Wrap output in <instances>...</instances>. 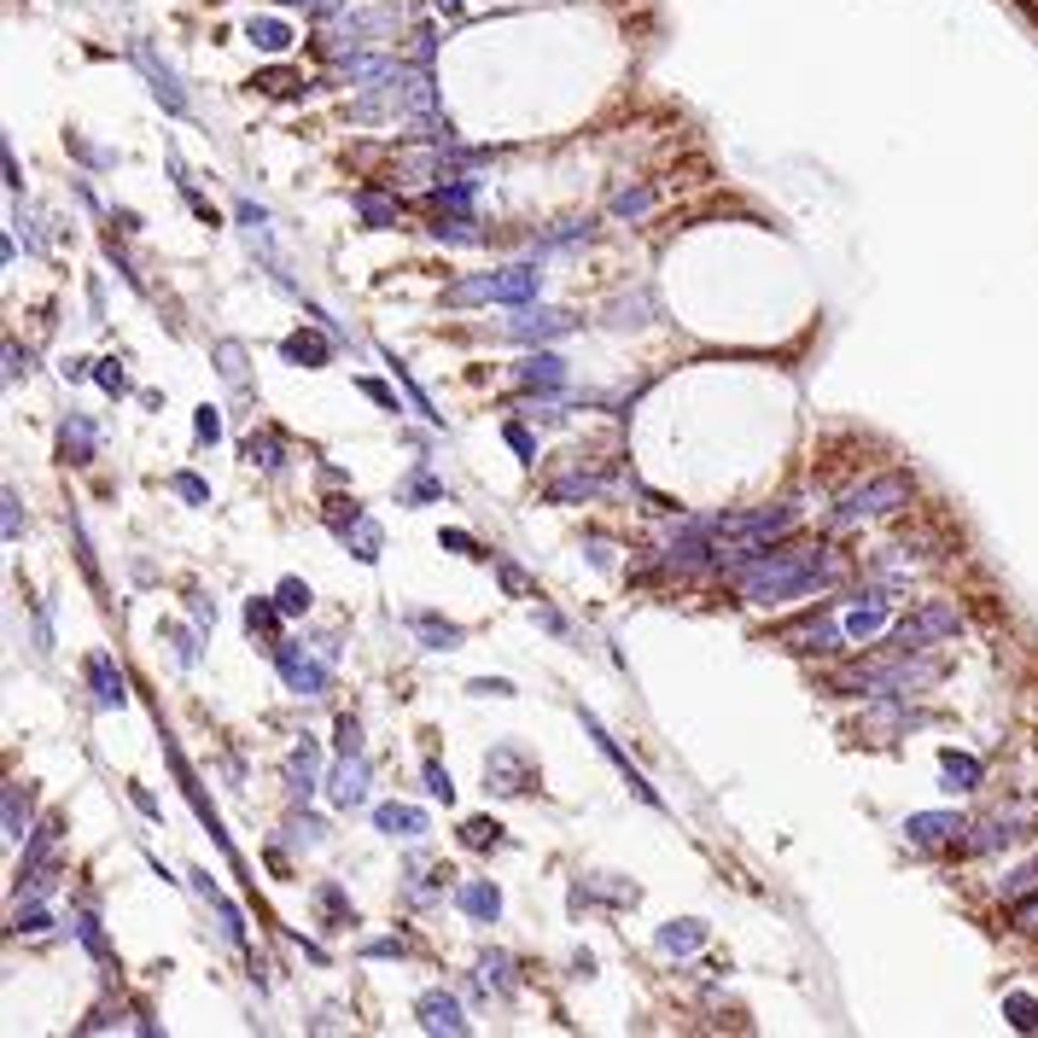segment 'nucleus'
Returning a JSON list of instances; mask_svg holds the SVG:
<instances>
[{"mask_svg": "<svg viewBox=\"0 0 1038 1038\" xmlns=\"http://www.w3.org/2000/svg\"><path fill=\"white\" fill-rule=\"evenodd\" d=\"M736 589L753 607H776V601H799L811 589H828L846 577V554L840 549H759L753 560L729 566Z\"/></svg>", "mask_w": 1038, "mask_h": 1038, "instance_id": "obj_1", "label": "nucleus"}, {"mask_svg": "<svg viewBox=\"0 0 1038 1038\" xmlns=\"http://www.w3.org/2000/svg\"><path fill=\"white\" fill-rule=\"evenodd\" d=\"M537 286H542V275H537V263H508V269H490V275H467V281H455L450 286V303L462 310V303H532L537 298Z\"/></svg>", "mask_w": 1038, "mask_h": 1038, "instance_id": "obj_2", "label": "nucleus"}, {"mask_svg": "<svg viewBox=\"0 0 1038 1038\" xmlns=\"http://www.w3.org/2000/svg\"><path fill=\"white\" fill-rule=\"evenodd\" d=\"M910 497H916V479H910V473H881V479L846 490L840 508L828 514V525H835V532H846V525H863V520H875V514H898V508H910Z\"/></svg>", "mask_w": 1038, "mask_h": 1038, "instance_id": "obj_3", "label": "nucleus"}, {"mask_svg": "<svg viewBox=\"0 0 1038 1038\" xmlns=\"http://www.w3.org/2000/svg\"><path fill=\"white\" fill-rule=\"evenodd\" d=\"M957 631H963L957 601H922V607H916L910 619L887 636V648H898V654H922V648H933V642H951Z\"/></svg>", "mask_w": 1038, "mask_h": 1038, "instance_id": "obj_4", "label": "nucleus"}, {"mask_svg": "<svg viewBox=\"0 0 1038 1038\" xmlns=\"http://www.w3.org/2000/svg\"><path fill=\"white\" fill-rule=\"evenodd\" d=\"M275 666L286 677V689L298 694V701H321V694L333 689V654H303L298 642H275Z\"/></svg>", "mask_w": 1038, "mask_h": 1038, "instance_id": "obj_5", "label": "nucleus"}, {"mask_svg": "<svg viewBox=\"0 0 1038 1038\" xmlns=\"http://www.w3.org/2000/svg\"><path fill=\"white\" fill-rule=\"evenodd\" d=\"M327 525L350 542L362 566H373V560H380V525L362 514V502H327Z\"/></svg>", "mask_w": 1038, "mask_h": 1038, "instance_id": "obj_6", "label": "nucleus"}, {"mask_svg": "<svg viewBox=\"0 0 1038 1038\" xmlns=\"http://www.w3.org/2000/svg\"><path fill=\"white\" fill-rule=\"evenodd\" d=\"M327 794H333V806H345V811L368 806V759L362 753H338L333 776H327Z\"/></svg>", "mask_w": 1038, "mask_h": 1038, "instance_id": "obj_7", "label": "nucleus"}, {"mask_svg": "<svg viewBox=\"0 0 1038 1038\" xmlns=\"http://www.w3.org/2000/svg\"><path fill=\"white\" fill-rule=\"evenodd\" d=\"M577 321L566 310H514V321H508V338H520V345H542V338H560V333H572Z\"/></svg>", "mask_w": 1038, "mask_h": 1038, "instance_id": "obj_8", "label": "nucleus"}, {"mask_svg": "<svg viewBox=\"0 0 1038 1038\" xmlns=\"http://www.w3.org/2000/svg\"><path fill=\"white\" fill-rule=\"evenodd\" d=\"M957 835H968L963 811H916V816H905V840L910 846H945Z\"/></svg>", "mask_w": 1038, "mask_h": 1038, "instance_id": "obj_9", "label": "nucleus"}, {"mask_svg": "<svg viewBox=\"0 0 1038 1038\" xmlns=\"http://www.w3.org/2000/svg\"><path fill=\"white\" fill-rule=\"evenodd\" d=\"M485 782H490V788H497V794H508V799H514V794H525V788H532V764H525V753H520V747H497V753L485 759Z\"/></svg>", "mask_w": 1038, "mask_h": 1038, "instance_id": "obj_10", "label": "nucleus"}, {"mask_svg": "<svg viewBox=\"0 0 1038 1038\" xmlns=\"http://www.w3.org/2000/svg\"><path fill=\"white\" fill-rule=\"evenodd\" d=\"M88 689H94V706H99V712H123V706H129V683H123V671H117L111 654H94V659H88Z\"/></svg>", "mask_w": 1038, "mask_h": 1038, "instance_id": "obj_11", "label": "nucleus"}, {"mask_svg": "<svg viewBox=\"0 0 1038 1038\" xmlns=\"http://www.w3.org/2000/svg\"><path fill=\"white\" fill-rule=\"evenodd\" d=\"M373 828L391 835V840H420L432 823H427V811H420V806H397V799H385V806H373Z\"/></svg>", "mask_w": 1038, "mask_h": 1038, "instance_id": "obj_12", "label": "nucleus"}, {"mask_svg": "<svg viewBox=\"0 0 1038 1038\" xmlns=\"http://www.w3.org/2000/svg\"><path fill=\"white\" fill-rule=\"evenodd\" d=\"M840 636H846V624L823 619V612H811L806 624H794V631H782V648H799V654H823V648H835Z\"/></svg>", "mask_w": 1038, "mask_h": 1038, "instance_id": "obj_13", "label": "nucleus"}, {"mask_svg": "<svg viewBox=\"0 0 1038 1038\" xmlns=\"http://www.w3.org/2000/svg\"><path fill=\"white\" fill-rule=\"evenodd\" d=\"M415 1015H420V1027H427V1033H450V1038L467 1033V1015H462V1003H455L450 992H427L415 1003Z\"/></svg>", "mask_w": 1038, "mask_h": 1038, "instance_id": "obj_14", "label": "nucleus"}, {"mask_svg": "<svg viewBox=\"0 0 1038 1038\" xmlns=\"http://www.w3.org/2000/svg\"><path fill=\"white\" fill-rule=\"evenodd\" d=\"M455 905H462L473 922H497L502 893H497V881H455Z\"/></svg>", "mask_w": 1038, "mask_h": 1038, "instance_id": "obj_15", "label": "nucleus"}, {"mask_svg": "<svg viewBox=\"0 0 1038 1038\" xmlns=\"http://www.w3.org/2000/svg\"><path fill=\"white\" fill-rule=\"evenodd\" d=\"M520 385L525 391H560V385H566V362H560L554 350H532L520 362Z\"/></svg>", "mask_w": 1038, "mask_h": 1038, "instance_id": "obj_16", "label": "nucleus"}, {"mask_svg": "<svg viewBox=\"0 0 1038 1038\" xmlns=\"http://www.w3.org/2000/svg\"><path fill=\"white\" fill-rule=\"evenodd\" d=\"M887 619H893L887 601H881V595H863V601L846 612V636H852V642H870V636L887 631Z\"/></svg>", "mask_w": 1038, "mask_h": 1038, "instance_id": "obj_17", "label": "nucleus"}, {"mask_svg": "<svg viewBox=\"0 0 1038 1038\" xmlns=\"http://www.w3.org/2000/svg\"><path fill=\"white\" fill-rule=\"evenodd\" d=\"M654 945L666 951V957H689V951L706 945V922H694V916H683V922H666V928L654 933Z\"/></svg>", "mask_w": 1038, "mask_h": 1038, "instance_id": "obj_18", "label": "nucleus"}, {"mask_svg": "<svg viewBox=\"0 0 1038 1038\" xmlns=\"http://www.w3.org/2000/svg\"><path fill=\"white\" fill-rule=\"evenodd\" d=\"M415 636H420V648H432V654H450V648H462V624H444L438 612H415Z\"/></svg>", "mask_w": 1038, "mask_h": 1038, "instance_id": "obj_19", "label": "nucleus"}, {"mask_svg": "<svg viewBox=\"0 0 1038 1038\" xmlns=\"http://www.w3.org/2000/svg\"><path fill=\"white\" fill-rule=\"evenodd\" d=\"M59 455H64L71 467H88V462H94V427H88V415H71V420H64Z\"/></svg>", "mask_w": 1038, "mask_h": 1038, "instance_id": "obj_20", "label": "nucleus"}, {"mask_svg": "<svg viewBox=\"0 0 1038 1038\" xmlns=\"http://www.w3.org/2000/svg\"><path fill=\"white\" fill-rule=\"evenodd\" d=\"M286 362H298V368H327V356H333V338H321V333H293L281 345Z\"/></svg>", "mask_w": 1038, "mask_h": 1038, "instance_id": "obj_21", "label": "nucleus"}, {"mask_svg": "<svg viewBox=\"0 0 1038 1038\" xmlns=\"http://www.w3.org/2000/svg\"><path fill=\"white\" fill-rule=\"evenodd\" d=\"M356 216H362L368 228H391L397 223V199H385L380 187H356Z\"/></svg>", "mask_w": 1038, "mask_h": 1038, "instance_id": "obj_22", "label": "nucleus"}, {"mask_svg": "<svg viewBox=\"0 0 1038 1038\" xmlns=\"http://www.w3.org/2000/svg\"><path fill=\"white\" fill-rule=\"evenodd\" d=\"M286 782H293V794H298V799H310V794L321 788V782H315V741H303L298 753L286 759Z\"/></svg>", "mask_w": 1038, "mask_h": 1038, "instance_id": "obj_23", "label": "nucleus"}, {"mask_svg": "<svg viewBox=\"0 0 1038 1038\" xmlns=\"http://www.w3.org/2000/svg\"><path fill=\"white\" fill-rule=\"evenodd\" d=\"M940 771H945V782H951V788H963V794H968V788H980V776H986L975 753H951V747L940 753Z\"/></svg>", "mask_w": 1038, "mask_h": 1038, "instance_id": "obj_24", "label": "nucleus"}, {"mask_svg": "<svg viewBox=\"0 0 1038 1038\" xmlns=\"http://www.w3.org/2000/svg\"><path fill=\"white\" fill-rule=\"evenodd\" d=\"M246 462L263 467V473H281V467H286L281 438H275V432H251V438H246Z\"/></svg>", "mask_w": 1038, "mask_h": 1038, "instance_id": "obj_25", "label": "nucleus"}, {"mask_svg": "<svg viewBox=\"0 0 1038 1038\" xmlns=\"http://www.w3.org/2000/svg\"><path fill=\"white\" fill-rule=\"evenodd\" d=\"M193 881H199V893H204V898H211V905H216V916H223V933H228L234 945H246V922H240V910H234L228 898L211 887V875H193Z\"/></svg>", "mask_w": 1038, "mask_h": 1038, "instance_id": "obj_26", "label": "nucleus"}, {"mask_svg": "<svg viewBox=\"0 0 1038 1038\" xmlns=\"http://www.w3.org/2000/svg\"><path fill=\"white\" fill-rule=\"evenodd\" d=\"M462 846H467V852H490V846H502V823H490V816H467V823H462Z\"/></svg>", "mask_w": 1038, "mask_h": 1038, "instance_id": "obj_27", "label": "nucleus"}, {"mask_svg": "<svg viewBox=\"0 0 1038 1038\" xmlns=\"http://www.w3.org/2000/svg\"><path fill=\"white\" fill-rule=\"evenodd\" d=\"M246 36L263 47V53H286V41H293V29H286L281 19H251L246 24Z\"/></svg>", "mask_w": 1038, "mask_h": 1038, "instance_id": "obj_28", "label": "nucleus"}, {"mask_svg": "<svg viewBox=\"0 0 1038 1038\" xmlns=\"http://www.w3.org/2000/svg\"><path fill=\"white\" fill-rule=\"evenodd\" d=\"M473 193H479V181L455 176V181L438 187V204H444V211H455V216H467V211H473Z\"/></svg>", "mask_w": 1038, "mask_h": 1038, "instance_id": "obj_29", "label": "nucleus"}, {"mask_svg": "<svg viewBox=\"0 0 1038 1038\" xmlns=\"http://www.w3.org/2000/svg\"><path fill=\"white\" fill-rule=\"evenodd\" d=\"M29 828V788H7V840H24Z\"/></svg>", "mask_w": 1038, "mask_h": 1038, "instance_id": "obj_30", "label": "nucleus"}, {"mask_svg": "<svg viewBox=\"0 0 1038 1038\" xmlns=\"http://www.w3.org/2000/svg\"><path fill=\"white\" fill-rule=\"evenodd\" d=\"M275 601H281L286 619H298V612H310V584H303V577H281Z\"/></svg>", "mask_w": 1038, "mask_h": 1038, "instance_id": "obj_31", "label": "nucleus"}, {"mask_svg": "<svg viewBox=\"0 0 1038 1038\" xmlns=\"http://www.w3.org/2000/svg\"><path fill=\"white\" fill-rule=\"evenodd\" d=\"M71 928H76V940H82V945H88V951H94V957H99V963H111V951H106V933H99V922H94V910H76V916H71Z\"/></svg>", "mask_w": 1038, "mask_h": 1038, "instance_id": "obj_32", "label": "nucleus"}, {"mask_svg": "<svg viewBox=\"0 0 1038 1038\" xmlns=\"http://www.w3.org/2000/svg\"><path fill=\"white\" fill-rule=\"evenodd\" d=\"M1003 1015H1010V1027L1033 1033V1027H1038V998H1027V992H1010V998H1003Z\"/></svg>", "mask_w": 1038, "mask_h": 1038, "instance_id": "obj_33", "label": "nucleus"}, {"mask_svg": "<svg viewBox=\"0 0 1038 1038\" xmlns=\"http://www.w3.org/2000/svg\"><path fill=\"white\" fill-rule=\"evenodd\" d=\"M438 497H444V485H438L427 467H415V473H408V485H403V502H438Z\"/></svg>", "mask_w": 1038, "mask_h": 1038, "instance_id": "obj_34", "label": "nucleus"}, {"mask_svg": "<svg viewBox=\"0 0 1038 1038\" xmlns=\"http://www.w3.org/2000/svg\"><path fill=\"white\" fill-rule=\"evenodd\" d=\"M595 485L589 473H572V479H560V485H549V502H577V497H595Z\"/></svg>", "mask_w": 1038, "mask_h": 1038, "instance_id": "obj_35", "label": "nucleus"}, {"mask_svg": "<svg viewBox=\"0 0 1038 1038\" xmlns=\"http://www.w3.org/2000/svg\"><path fill=\"white\" fill-rule=\"evenodd\" d=\"M169 490H176L181 502H193V508H204V502H211V485H204V479H193V473H169Z\"/></svg>", "mask_w": 1038, "mask_h": 1038, "instance_id": "obj_36", "label": "nucleus"}, {"mask_svg": "<svg viewBox=\"0 0 1038 1038\" xmlns=\"http://www.w3.org/2000/svg\"><path fill=\"white\" fill-rule=\"evenodd\" d=\"M612 211H619V216H648V211H654V193H648V187H624V193L612 199Z\"/></svg>", "mask_w": 1038, "mask_h": 1038, "instance_id": "obj_37", "label": "nucleus"}, {"mask_svg": "<svg viewBox=\"0 0 1038 1038\" xmlns=\"http://www.w3.org/2000/svg\"><path fill=\"white\" fill-rule=\"evenodd\" d=\"M275 612H281L275 595H258V601H246V624L251 631H275Z\"/></svg>", "mask_w": 1038, "mask_h": 1038, "instance_id": "obj_38", "label": "nucleus"}, {"mask_svg": "<svg viewBox=\"0 0 1038 1038\" xmlns=\"http://www.w3.org/2000/svg\"><path fill=\"white\" fill-rule=\"evenodd\" d=\"M216 362H223V380H228V385H246V350H240V345H216Z\"/></svg>", "mask_w": 1038, "mask_h": 1038, "instance_id": "obj_39", "label": "nucleus"}, {"mask_svg": "<svg viewBox=\"0 0 1038 1038\" xmlns=\"http://www.w3.org/2000/svg\"><path fill=\"white\" fill-rule=\"evenodd\" d=\"M467 694H479V701H508V694H514V683H508V677H473Z\"/></svg>", "mask_w": 1038, "mask_h": 1038, "instance_id": "obj_40", "label": "nucleus"}, {"mask_svg": "<svg viewBox=\"0 0 1038 1038\" xmlns=\"http://www.w3.org/2000/svg\"><path fill=\"white\" fill-rule=\"evenodd\" d=\"M427 794H432V799H444V806L455 799V782H450V771H444L438 759H427Z\"/></svg>", "mask_w": 1038, "mask_h": 1038, "instance_id": "obj_41", "label": "nucleus"}, {"mask_svg": "<svg viewBox=\"0 0 1038 1038\" xmlns=\"http://www.w3.org/2000/svg\"><path fill=\"white\" fill-rule=\"evenodd\" d=\"M193 432H199V444H216V438H223V408L204 403V408H199V420H193Z\"/></svg>", "mask_w": 1038, "mask_h": 1038, "instance_id": "obj_42", "label": "nucleus"}, {"mask_svg": "<svg viewBox=\"0 0 1038 1038\" xmlns=\"http://www.w3.org/2000/svg\"><path fill=\"white\" fill-rule=\"evenodd\" d=\"M94 380L106 385L111 397H123V391H129V373H123V362H117V356H111V362H99V373H94Z\"/></svg>", "mask_w": 1038, "mask_h": 1038, "instance_id": "obj_43", "label": "nucleus"}, {"mask_svg": "<svg viewBox=\"0 0 1038 1038\" xmlns=\"http://www.w3.org/2000/svg\"><path fill=\"white\" fill-rule=\"evenodd\" d=\"M333 747H338V753H362V724H356V718H338V729H333Z\"/></svg>", "mask_w": 1038, "mask_h": 1038, "instance_id": "obj_44", "label": "nucleus"}, {"mask_svg": "<svg viewBox=\"0 0 1038 1038\" xmlns=\"http://www.w3.org/2000/svg\"><path fill=\"white\" fill-rule=\"evenodd\" d=\"M479 980H485V986H490V980L508 986V957H502V951H485V957H479Z\"/></svg>", "mask_w": 1038, "mask_h": 1038, "instance_id": "obj_45", "label": "nucleus"}, {"mask_svg": "<svg viewBox=\"0 0 1038 1038\" xmlns=\"http://www.w3.org/2000/svg\"><path fill=\"white\" fill-rule=\"evenodd\" d=\"M258 88H263V94H298L303 82H298V76H286V71H269V76H258Z\"/></svg>", "mask_w": 1038, "mask_h": 1038, "instance_id": "obj_46", "label": "nucleus"}, {"mask_svg": "<svg viewBox=\"0 0 1038 1038\" xmlns=\"http://www.w3.org/2000/svg\"><path fill=\"white\" fill-rule=\"evenodd\" d=\"M234 216H240V228H251V234L269 228V211H263V204H251V199H240V211H234Z\"/></svg>", "mask_w": 1038, "mask_h": 1038, "instance_id": "obj_47", "label": "nucleus"}, {"mask_svg": "<svg viewBox=\"0 0 1038 1038\" xmlns=\"http://www.w3.org/2000/svg\"><path fill=\"white\" fill-rule=\"evenodd\" d=\"M24 532V514H19V490H7V542H19Z\"/></svg>", "mask_w": 1038, "mask_h": 1038, "instance_id": "obj_48", "label": "nucleus"}, {"mask_svg": "<svg viewBox=\"0 0 1038 1038\" xmlns=\"http://www.w3.org/2000/svg\"><path fill=\"white\" fill-rule=\"evenodd\" d=\"M356 385H362L380 408H391V415H397V397H391V385H380V380H356Z\"/></svg>", "mask_w": 1038, "mask_h": 1038, "instance_id": "obj_49", "label": "nucleus"}, {"mask_svg": "<svg viewBox=\"0 0 1038 1038\" xmlns=\"http://www.w3.org/2000/svg\"><path fill=\"white\" fill-rule=\"evenodd\" d=\"M508 444H514V450L525 455V462L537 455V444H532V432H525V427H508Z\"/></svg>", "mask_w": 1038, "mask_h": 1038, "instance_id": "obj_50", "label": "nucleus"}, {"mask_svg": "<svg viewBox=\"0 0 1038 1038\" xmlns=\"http://www.w3.org/2000/svg\"><path fill=\"white\" fill-rule=\"evenodd\" d=\"M362 957H403V940H373L362 945Z\"/></svg>", "mask_w": 1038, "mask_h": 1038, "instance_id": "obj_51", "label": "nucleus"}, {"mask_svg": "<svg viewBox=\"0 0 1038 1038\" xmlns=\"http://www.w3.org/2000/svg\"><path fill=\"white\" fill-rule=\"evenodd\" d=\"M19 373H29V356L19 345H7V380H19Z\"/></svg>", "mask_w": 1038, "mask_h": 1038, "instance_id": "obj_52", "label": "nucleus"}, {"mask_svg": "<svg viewBox=\"0 0 1038 1038\" xmlns=\"http://www.w3.org/2000/svg\"><path fill=\"white\" fill-rule=\"evenodd\" d=\"M438 542H444V549H455V554H473V537H467V532H438Z\"/></svg>", "mask_w": 1038, "mask_h": 1038, "instance_id": "obj_53", "label": "nucleus"}, {"mask_svg": "<svg viewBox=\"0 0 1038 1038\" xmlns=\"http://www.w3.org/2000/svg\"><path fill=\"white\" fill-rule=\"evenodd\" d=\"M176 654H181V666H199V648H193V636L176 631Z\"/></svg>", "mask_w": 1038, "mask_h": 1038, "instance_id": "obj_54", "label": "nucleus"}, {"mask_svg": "<svg viewBox=\"0 0 1038 1038\" xmlns=\"http://www.w3.org/2000/svg\"><path fill=\"white\" fill-rule=\"evenodd\" d=\"M129 794H134V806H141L146 816H164V811H158V799H152V794L141 788V782H134V788H129Z\"/></svg>", "mask_w": 1038, "mask_h": 1038, "instance_id": "obj_55", "label": "nucleus"}, {"mask_svg": "<svg viewBox=\"0 0 1038 1038\" xmlns=\"http://www.w3.org/2000/svg\"><path fill=\"white\" fill-rule=\"evenodd\" d=\"M193 619H199V624H216V601H204V595H193Z\"/></svg>", "mask_w": 1038, "mask_h": 1038, "instance_id": "obj_56", "label": "nucleus"}, {"mask_svg": "<svg viewBox=\"0 0 1038 1038\" xmlns=\"http://www.w3.org/2000/svg\"><path fill=\"white\" fill-rule=\"evenodd\" d=\"M438 7H444V12H455V7H462V0H438Z\"/></svg>", "mask_w": 1038, "mask_h": 1038, "instance_id": "obj_57", "label": "nucleus"}]
</instances>
